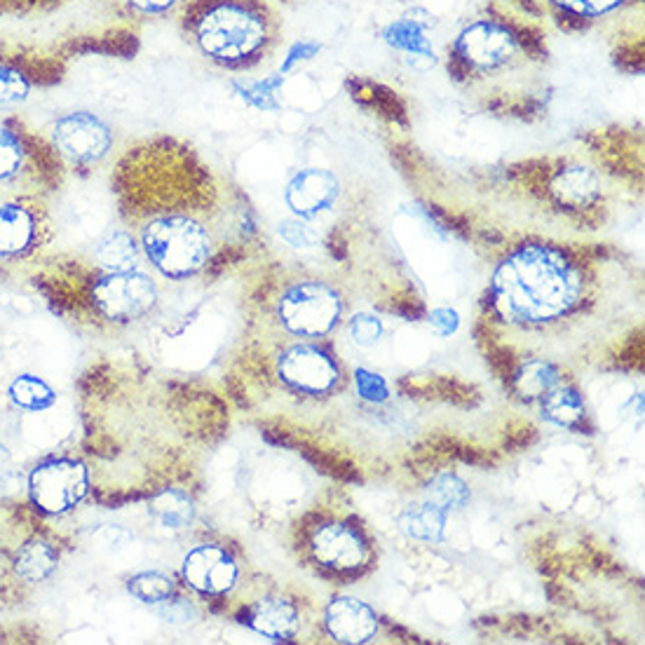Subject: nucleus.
Listing matches in <instances>:
<instances>
[{
    "mask_svg": "<svg viewBox=\"0 0 645 645\" xmlns=\"http://www.w3.org/2000/svg\"><path fill=\"white\" fill-rule=\"evenodd\" d=\"M451 80L488 111L529 118L549 99L547 29L510 0L475 14L446 52Z\"/></svg>",
    "mask_w": 645,
    "mask_h": 645,
    "instance_id": "1",
    "label": "nucleus"
},
{
    "mask_svg": "<svg viewBox=\"0 0 645 645\" xmlns=\"http://www.w3.org/2000/svg\"><path fill=\"white\" fill-rule=\"evenodd\" d=\"M587 289V264L568 244L524 242L502 256L493 273L491 303L498 320L540 326L564 318Z\"/></svg>",
    "mask_w": 645,
    "mask_h": 645,
    "instance_id": "2",
    "label": "nucleus"
},
{
    "mask_svg": "<svg viewBox=\"0 0 645 645\" xmlns=\"http://www.w3.org/2000/svg\"><path fill=\"white\" fill-rule=\"evenodd\" d=\"M177 16L198 55L225 71L264 66L285 36L273 0H186Z\"/></svg>",
    "mask_w": 645,
    "mask_h": 645,
    "instance_id": "3",
    "label": "nucleus"
},
{
    "mask_svg": "<svg viewBox=\"0 0 645 645\" xmlns=\"http://www.w3.org/2000/svg\"><path fill=\"white\" fill-rule=\"evenodd\" d=\"M138 247L167 280H188L214 260L216 225L207 207H158L138 223Z\"/></svg>",
    "mask_w": 645,
    "mask_h": 645,
    "instance_id": "4",
    "label": "nucleus"
},
{
    "mask_svg": "<svg viewBox=\"0 0 645 645\" xmlns=\"http://www.w3.org/2000/svg\"><path fill=\"white\" fill-rule=\"evenodd\" d=\"M343 299L336 287L320 280H299L285 287L277 299V318L293 336L322 338L336 329Z\"/></svg>",
    "mask_w": 645,
    "mask_h": 645,
    "instance_id": "5",
    "label": "nucleus"
},
{
    "mask_svg": "<svg viewBox=\"0 0 645 645\" xmlns=\"http://www.w3.org/2000/svg\"><path fill=\"white\" fill-rule=\"evenodd\" d=\"M87 493H90V469L76 458L43 460L29 475L31 502L49 516L76 510Z\"/></svg>",
    "mask_w": 645,
    "mask_h": 645,
    "instance_id": "6",
    "label": "nucleus"
},
{
    "mask_svg": "<svg viewBox=\"0 0 645 645\" xmlns=\"http://www.w3.org/2000/svg\"><path fill=\"white\" fill-rule=\"evenodd\" d=\"M52 144L76 167H94L113 153L115 132L92 111H68L52 122Z\"/></svg>",
    "mask_w": 645,
    "mask_h": 645,
    "instance_id": "7",
    "label": "nucleus"
},
{
    "mask_svg": "<svg viewBox=\"0 0 645 645\" xmlns=\"http://www.w3.org/2000/svg\"><path fill=\"white\" fill-rule=\"evenodd\" d=\"M510 3L543 24H556L568 33L610 26L620 14L641 10V0H510Z\"/></svg>",
    "mask_w": 645,
    "mask_h": 645,
    "instance_id": "8",
    "label": "nucleus"
},
{
    "mask_svg": "<svg viewBox=\"0 0 645 645\" xmlns=\"http://www.w3.org/2000/svg\"><path fill=\"white\" fill-rule=\"evenodd\" d=\"M94 308L111 322L142 320L158 301L155 282L142 270L107 273L92 289Z\"/></svg>",
    "mask_w": 645,
    "mask_h": 645,
    "instance_id": "9",
    "label": "nucleus"
},
{
    "mask_svg": "<svg viewBox=\"0 0 645 645\" xmlns=\"http://www.w3.org/2000/svg\"><path fill=\"white\" fill-rule=\"evenodd\" d=\"M277 376L299 394H329L338 388L336 357L315 343H291L277 355Z\"/></svg>",
    "mask_w": 645,
    "mask_h": 645,
    "instance_id": "10",
    "label": "nucleus"
},
{
    "mask_svg": "<svg viewBox=\"0 0 645 645\" xmlns=\"http://www.w3.org/2000/svg\"><path fill=\"white\" fill-rule=\"evenodd\" d=\"M308 547L315 564L341 575L357 572L371 561L369 540L364 537L362 529L347 524V521H322L320 526L312 529Z\"/></svg>",
    "mask_w": 645,
    "mask_h": 645,
    "instance_id": "11",
    "label": "nucleus"
},
{
    "mask_svg": "<svg viewBox=\"0 0 645 645\" xmlns=\"http://www.w3.org/2000/svg\"><path fill=\"white\" fill-rule=\"evenodd\" d=\"M184 582L202 597L231 594L240 580V564L235 556L219 545H198L184 556Z\"/></svg>",
    "mask_w": 645,
    "mask_h": 645,
    "instance_id": "12",
    "label": "nucleus"
},
{
    "mask_svg": "<svg viewBox=\"0 0 645 645\" xmlns=\"http://www.w3.org/2000/svg\"><path fill=\"white\" fill-rule=\"evenodd\" d=\"M549 198L566 209L568 214L585 212L601 207L603 202V184L599 174L580 163H564L549 174L547 181Z\"/></svg>",
    "mask_w": 645,
    "mask_h": 645,
    "instance_id": "13",
    "label": "nucleus"
},
{
    "mask_svg": "<svg viewBox=\"0 0 645 645\" xmlns=\"http://www.w3.org/2000/svg\"><path fill=\"white\" fill-rule=\"evenodd\" d=\"M341 186L331 171L305 169L296 174L285 190V200L299 216L312 219L329 212L338 202Z\"/></svg>",
    "mask_w": 645,
    "mask_h": 645,
    "instance_id": "14",
    "label": "nucleus"
},
{
    "mask_svg": "<svg viewBox=\"0 0 645 645\" xmlns=\"http://www.w3.org/2000/svg\"><path fill=\"white\" fill-rule=\"evenodd\" d=\"M260 636H268L275 641H285L299 634L301 626V610L293 601L285 597H264L252 601L244 608L242 620Z\"/></svg>",
    "mask_w": 645,
    "mask_h": 645,
    "instance_id": "15",
    "label": "nucleus"
},
{
    "mask_svg": "<svg viewBox=\"0 0 645 645\" xmlns=\"http://www.w3.org/2000/svg\"><path fill=\"white\" fill-rule=\"evenodd\" d=\"M324 624L331 638L338 643H366L378 632V618L374 610L359 599L338 597L326 605Z\"/></svg>",
    "mask_w": 645,
    "mask_h": 645,
    "instance_id": "16",
    "label": "nucleus"
},
{
    "mask_svg": "<svg viewBox=\"0 0 645 645\" xmlns=\"http://www.w3.org/2000/svg\"><path fill=\"white\" fill-rule=\"evenodd\" d=\"M38 242V214L20 200H0V258H16Z\"/></svg>",
    "mask_w": 645,
    "mask_h": 645,
    "instance_id": "17",
    "label": "nucleus"
},
{
    "mask_svg": "<svg viewBox=\"0 0 645 645\" xmlns=\"http://www.w3.org/2000/svg\"><path fill=\"white\" fill-rule=\"evenodd\" d=\"M564 382V374L556 364L547 359H526L521 362L512 376V388L526 402H543V399Z\"/></svg>",
    "mask_w": 645,
    "mask_h": 645,
    "instance_id": "18",
    "label": "nucleus"
},
{
    "mask_svg": "<svg viewBox=\"0 0 645 645\" xmlns=\"http://www.w3.org/2000/svg\"><path fill=\"white\" fill-rule=\"evenodd\" d=\"M94 258L103 273H130L142 266L144 252L130 231H118L99 244Z\"/></svg>",
    "mask_w": 645,
    "mask_h": 645,
    "instance_id": "19",
    "label": "nucleus"
},
{
    "mask_svg": "<svg viewBox=\"0 0 645 645\" xmlns=\"http://www.w3.org/2000/svg\"><path fill=\"white\" fill-rule=\"evenodd\" d=\"M57 549L52 547L45 540H29L26 545L20 547L14 559V572L16 578L24 582H45L52 572L57 570Z\"/></svg>",
    "mask_w": 645,
    "mask_h": 645,
    "instance_id": "20",
    "label": "nucleus"
},
{
    "mask_svg": "<svg viewBox=\"0 0 645 645\" xmlns=\"http://www.w3.org/2000/svg\"><path fill=\"white\" fill-rule=\"evenodd\" d=\"M399 524H402V531L413 540L440 543L446 526V512L437 508V504L425 500L421 504H411V508L402 514V519H399Z\"/></svg>",
    "mask_w": 645,
    "mask_h": 645,
    "instance_id": "21",
    "label": "nucleus"
},
{
    "mask_svg": "<svg viewBox=\"0 0 645 645\" xmlns=\"http://www.w3.org/2000/svg\"><path fill=\"white\" fill-rule=\"evenodd\" d=\"M151 514L160 526L179 531L193 521L196 508L188 493L177 491V488H165V491H160L151 500Z\"/></svg>",
    "mask_w": 645,
    "mask_h": 645,
    "instance_id": "22",
    "label": "nucleus"
},
{
    "mask_svg": "<svg viewBox=\"0 0 645 645\" xmlns=\"http://www.w3.org/2000/svg\"><path fill=\"white\" fill-rule=\"evenodd\" d=\"M8 394H10V402L16 409L33 411V413L49 409L52 404H55V399H57L55 388H52L47 380H43L38 376H31V374L14 378L10 382Z\"/></svg>",
    "mask_w": 645,
    "mask_h": 645,
    "instance_id": "23",
    "label": "nucleus"
},
{
    "mask_svg": "<svg viewBox=\"0 0 645 645\" xmlns=\"http://www.w3.org/2000/svg\"><path fill=\"white\" fill-rule=\"evenodd\" d=\"M543 413L556 425L575 427L578 423H582V418H585V402H582L578 390L568 388L561 382L559 388H554L543 399Z\"/></svg>",
    "mask_w": 645,
    "mask_h": 645,
    "instance_id": "24",
    "label": "nucleus"
},
{
    "mask_svg": "<svg viewBox=\"0 0 645 645\" xmlns=\"http://www.w3.org/2000/svg\"><path fill=\"white\" fill-rule=\"evenodd\" d=\"M31 155L24 138L14 130L0 125V184H12L24 177Z\"/></svg>",
    "mask_w": 645,
    "mask_h": 645,
    "instance_id": "25",
    "label": "nucleus"
},
{
    "mask_svg": "<svg viewBox=\"0 0 645 645\" xmlns=\"http://www.w3.org/2000/svg\"><path fill=\"white\" fill-rule=\"evenodd\" d=\"M127 591L138 599L142 603H165L174 599V591H177V585H174L171 578L158 572V570H146V572H136L127 582Z\"/></svg>",
    "mask_w": 645,
    "mask_h": 645,
    "instance_id": "26",
    "label": "nucleus"
},
{
    "mask_svg": "<svg viewBox=\"0 0 645 645\" xmlns=\"http://www.w3.org/2000/svg\"><path fill=\"white\" fill-rule=\"evenodd\" d=\"M425 500L437 504V508H442L444 512L460 510L469 502V488L460 477L444 472L430 481L427 491H425Z\"/></svg>",
    "mask_w": 645,
    "mask_h": 645,
    "instance_id": "27",
    "label": "nucleus"
},
{
    "mask_svg": "<svg viewBox=\"0 0 645 645\" xmlns=\"http://www.w3.org/2000/svg\"><path fill=\"white\" fill-rule=\"evenodd\" d=\"M31 97V80L20 68L0 57V109H14Z\"/></svg>",
    "mask_w": 645,
    "mask_h": 645,
    "instance_id": "28",
    "label": "nucleus"
},
{
    "mask_svg": "<svg viewBox=\"0 0 645 645\" xmlns=\"http://www.w3.org/2000/svg\"><path fill=\"white\" fill-rule=\"evenodd\" d=\"M347 336H351L353 343L362 347V351L374 347L382 336V320L369 315V312H362V315L353 318L351 324H347Z\"/></svg>",
    "mask_w": 645,
    "mask_h": 645,
    "instance_id": "29",
    "label": "nucleus"
},
{
    "mask_svg": "<svg viewBox=\"0 0 645 645\" xmlns=\"http://www.w3.org/2000/svg\"><path fill=\"white\" fill-rule=\"evenodd\" d=\"M355 386H357V392H359V397L364 399V402H371V404L386 402V399L392 394L390 382L386 378H382L380 374L366 371V369L357 371Z\"/></svg>",
    "mask_w": 645,
    "mask_h": 645,
    "instance_id": "30",
    "label": "nucleus"
},
{
    "mask_svg": "<svg viewBox=\"0 0 645 645\" xmlns=\"http://www.w3.org/2000/svg\"><path fill=\"white\" fill-rule=\"evenodd\" d=\"M280 235L287 244H291V247H296V249H310V247H315V244H320V231L312 229L310 223H303V221L285 223L280 229Z\"/></svg>",
    "mask_w": 645,
    "mask_h": 645,
    "instance_id": "31",
    "label": "nucleus"
},
{
    "mask_svg": "<svg viewBox=\"0 0 645 645\" xmlns=\"http://www.w3.org/2000/svg\"><path fill=\"white\" fill-rule=\"evenodd\" d=\"M430 324H432L434 331H437L440 336L448 338V336H453V334H456V331H458L460 320H458V312H456V310H451V308H437V310H432Z\"/></svg>",
    "mask_w": 645,
    "mask_h": 645,
    "instance_id": "32",
    "label": "nucleus"
},
{
    "mask_svg": "<svg viewBox=\"0 0 645 645\" xmlns=\"http://www.w3.org/2000/svg\"><path fill=\"white\" fill-rule=\"evenodd\" d=\"M273 3H275V0H273ZM280 3H285V0H280Z\"/></svg>",
    "mask_w": 645,
    "mask_h": 645,
    "instance_id": "33",
    "label": "nucleus"
}]
</instances>
